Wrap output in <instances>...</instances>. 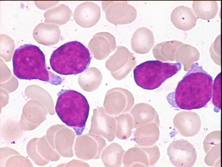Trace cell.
Wrapping results in <instances>:
<instances>
[{
    "label": "cell",
    "instance_id": "6da1fadb",
    "mask_svg": "<svg viewBox=\"0 0 222 167\" xmlns=\"http://www.w3.org/2000/svg\"><path fill=\"white\" fill-rule=\"evenodd\" d=\"M212 83L211 76L196 63L179 82L175 91L168 95L167 101L172 106L182 109L204 107L211 99Z\"/></svg>",
    "mask_w": 222,
    "mask_h": 167
},
{
    "label": "cell",
    "instance_id": "7a4b0ae2",
    "mask_svg": "<svg viewBox=\"0 0 222 167\" xmlns=\"http://www.w3.org/2000/svg\"><path fill=\"white\" fill-rule=\"evenodd\" d=\"M14 75L21 79H38L58 85L62 82L59 76L47 69L45 55L38 46L25 44L15 50L12 58Z\"/></svg>",
    "mask_w": 222,
    "mask_h": 167
},
{
    "label": "cell",
    "instance_id": "3957f363",
    "mask_svg": "<svg viewBox=\"0 0 222 167\" xmlns=\"http://www.w3.org/2000/svg\"><path fill=\"white\" fill-rule=\"evenodd\" d=\"M56 111L61 120L72 128L77 136L81 135L88 118L89 106L85 97L72 90L62 89L59 92Z\"/></svg>",
    "mask_w": 222,
    "mask_h": 167
},
{
    "label": "cell",
    "instance_id": "277c9868",
    "mask_svg": "<svg viewBox=\"0 0 222 167\" xmlns=\"http://www.w3.org/2000/svg\"><path fill=\"white\" fill-rule=\"evenodd\" d=\"M92 57L88 49L80 42L66 43L51 54L50 64L52 70L60 75H76L86 70Z\"/></svg>",
    "mask_w": 222,
    "mask_h": 167
},
{
    "label": "cell",
    "instance_id": "5b68a950",
    "mask_svg": "<svg viewBox=\"0 0 222 167\" xmlns=\"http://www.w3.org/2000/svg\"><path fill=\"white\" fill-rule=\"evenodd\" d=\"M181 67V63H178L162 62L158 60L147 61L134 68V80L136 84L142 88L154 90L177 73Z\"/></svg>",
    "mask_w": 222,
    "mask_h": 167
},
{
    "label": "cell",
    "instance_id": "8992f818",
    "mask_svg": "<svg viewBox=\"0 0 222 167\" xmlns=\"http://www.w3.org/2000/svg\"><path fill=\"white\" fill-rule=\"evenodd\" d=\"M106 145L105 139L100 136L89 133L79 135L75 140V154L82 160L99 159Z\"/></svg>",
    "mask_w": 222,
    "mask_h": 167
},
{
    "label": "cell",
    "instance_id": "52a82bcc",
    "mask_svg": "<svg viewBox=\"0 0 222 167\" xmlns=\"http://www.w3.org/2000/svg\"><path fill=\"white\" fill-rule=\"evenodd\" d=\"M135 57L123 46L117 47L116 52L106 61V66L116 80L124 79L136 66Z\"/></svg>",
    "mask_w": 222,
    "mask_h": 167
},
{
    "label": "cell",
    "instance_id": "ba28073f",
    "mask_svg": "<svg viewBox=\"0 0 222 167\" xmlns=\"http://www.w3.org/2000/svg\"><path fill=\"white\" fill-rule=\"evenodd\" d=\"M134 104V97L131 92L125 88H117L107 93L103 106L108 114L115 115L129 112Z\"/></svg>",
    "mask_w": 222,
    "mask_h": 167
},
{
    "label": "cell",
    "instance_id": "9c48e42d",
    "mask_svg": "<svg viewBox=\"0 0 222 167\" xmlns=\"http://www.w3.org/2000/svg\"><path fill=\"white\" fill-rule=\"evenodd\" d=\"M160 156L156 145L148 147L135 146L125 153L123 162L125 167H148L155 164Z\"/></svg>",
    "mask_w": 222,
    "mask_h": 167
},
{
    "label": "cell",
    "instance_id": "30bf717a",
    "mask_svg": "<svg viewBox=\"0 0 222 167\" xmlns=\"http://www.w3.org/2000/svg\"><path fill=\"white\" fill-rule=\"evenodd\" d=\"M167 153L171 162L177 167L193 166L197 159V153L193 146L183 139L171 143L167 148Z\"/></svg>",
    "mask_w": 222,
    "mask_h": 167
},
{
    "label": "cell",
    "instance_id": "8fae6325",
    "mask_svg": "<svg viewBox=\"0 0 222 167\" xmlns=\"http://www.w3.org/2000/svg\"><path fill=\"white\" fill-rule=\"evenodd\" d=\"M103 10L106 17L110 23L115 25L125 24L134 21L137 16L136 11L125 1H103Z\"/></svg>",
    "mask_w": 222,
    "mask_h": 167
},
{
    "label": "cell",
    "instance_id": "7c38bea8",
    "mask_svg": "<svg viewBox=\"0 0 222 167\" xmlns=\"http://www.w3.org/2000/svg\"><path fill=\"white\" fill-rule=\"evenodd\" d=\"M93 111L89 133L102 136L110 142L113 141L116 128L114 117L108 114L102 107H97Z\"/></svg>",
    "mask_w": 222,
    "mask_h": 167
},
{
    "label": "cell",
    "instance_id": "4fadbf2b",
    "mask_svg": "<svg viewBox=\"0 0 222 167\" xmlns=\"http://www.w3.org/2000/svg\"><path fill=\"white\" fill-rule=\"evenodd\" d=\"M88 47L95 58L104 59L116 47L115 38L108 32L97 33L90 41Z\"/></svg>",
    "mask_w": 222,
    "mask_h": 167
},
{
    "label": "cell",
    "instance_id": "5bb4252c",
    "mask_svg": "<svg viewBox=\"0 0 222 167\" xmlns=\"http://www.w3.org/2000/svg\"><path fill=\"white\" fill-rule=\"evenodd\" d=\"M173 123L180 134L186 137L193 136L198 133L201 123L197 113L187 111L178 113L173 119Z\"/></svg>",
    "mask_w": 222,
    "mask_h": 167
},
{
    "label": "cell",
    "instance_id": "9a60e30c",
    "mask_svg": "<svg viewBox=\"0 0 222 167\" xmlns=\"http://www.w3.org/2000/svg\"><path fill=\"white\" fill-rule=\"evenodd\" d=\"M101 16L100 7L91 2H86L78 5L75 9L73 17L76 22L84 28H89L95 25Z\"/></svg>",
    "mask_w": 222,
    "mask_h": 167
},
{
    "label": "cell",
    "instance_id": "2e32d148",
    "mask_svg": "<svg viewBox=\"0 0 222 167\" xmlns=\"http://www.w3.org/2000/svg\"><path fill=\"white\" fill-rule=\"evenodd\" d=\"M133 119L135 128L154 122L159 126L160 120L158 113L149 104L141 103L136 104L130 111Z\"/></svg>",
    "mask_w": 222,
    "mask_h": 167
},
{
    "label": "cell",
    "instance_id": "e0dca14e",
    "mask_svg": "<svg viewBox=\"0 0 222 167\" xmlns=\"http://www.w3.org/2000/svg\"><path fill=\"white\" fill-rule=\"evenodd\" d=\"M171 20L177 28L189 30L195 26L197 18L191 8L181 6L175 8L171 14Z\"/></svg>",
    "mask_w": 222,
    "mask_h": 167
},
{
    "label": "cell",
    "instance_id": "ac0fdd59",
    "mask_svg": "<svg viewBox=\"0 0 222 167\" xmlns=\"http://www.w3.org/2000/svg\"><path fill=\"white\" fill-rule=\"evenodd\" d=\"M131 43L132 50L135 52L141 54L147 53L154 45L153 34L146 27L139 28L134 33Z\"/></svg>",
    "mask_w": 222,
    "mask_h": 167
},
{
    "label": "cell",
    "instance_id": "d6986e66",
    "mask_svg": "<svg viewBox=\"0 0 222 167\" xmlns=\"http://www.w3.org/2000/svg\"><path fill=\"white\" fill-rule=\"evenodd\" d=\"M159 126L152 122L136 128L134 134V140L140 146H153L159 138Z\"/></svg>",
    "mask_w": 222,
    "mask_h": 167
},
{
    "label": "cell",
    "instance_id": "ffe728a7",
    "mask_svg": "<svg viewBox=\"0 0 222 167\" xmlns=\"http://www.w3.org/2000/svg\"><path fill=\"white\" fill-rule=\"evenodd\" d=\"M60 31L58 26L53 24L41 23L34 28L33 33L35 40L45 45H51L59 41Z\"/></svg>",
    "mask_w": 222,
    "mask_h": 167
},
{
    "label": "cell",
    "instance_id": "44dd1931",
    "mask_svg": "<svg viewBox=\"0 0 222 167\" xmlns=\"http://www.w3.org/2000/svg\"><path fill=\"white\" fill-rule=\"evenodd\" d=\"M125 152L120 144L113 142L103 150L101 158L105 167H120L122 165V159Z\"/></svg>",
    "mask_w": 222,
    "mask_h": 167
},
{
    "label": "cell",
    "instance_id": "7402d4cb",
    "mask_svg": "<svg viewBox=\"0 0 222 167\" xmlns=\"http://www.w3.org/2000/svg\"><path fill=\"white\" fill-rule=\"evenodd\" d=\"M183 44L181 41L173 40L164 41L156 45L152 50L154 57L162 61H173L178 48Z\"/></svg>",
    "mask_w": 222,
    "mask_h": 167
},
{
    "label": "cell",
    "instance_id": "603a6c76",
    "mask_svg": "<svg viewBox=\"0 0 222 167\" xmlns=\"http://www.w3.org/2000/svg\"><path fill=\"white\" fill-rule=\"evenodd\" d=\"M216 1H194L193 3V11L198 18L209 20L214 18L218 10Z\"/></svg>",
    "mask_w": 222,
    "mask_h": 167
},
{
    "label": "cell",
    "instance_id": "cb8c5ba5",
    "mask_svg": "<svg viewBox=\"0 0 222 167\" xmlns=\"http://www.w3.org/2000/svg\"><path fill=\"white\" fill-rule=\"evenodd\" d=\"M116 123L115 135L120 139H126L131 136L134 127L133 119L131 114L122 113L114 117Z\"/></svg>",
    "mask_w": 222,
    "mask_h": 167
},
{
    "label": "cell",
    "instance_id": "d4e9b609",
    "mask_svg": "<svg viewBox=\"0 0 222 167\" xmlns=\"http://www.w3.org/2000/svg\"><path fill=\"white\" fill-rule=\"evenodd\" d=\"M176 56V61L182 63L186 67L197 61L199 58V53L196 48L183 43L177 49Z\"/></svg>",
    "mask_w": 222,
    "mask_h": 167
},
{
    "label": "cell",
    "instance_id": "484cf974",
    "mask_svg": "<svg viewBox=\"0 0 222 167\" xmlns=\"http://www.w3.org/2000/svg\"><path fill=\"white\" fill-rule=\"evenodd\" d=\"M204 161L208 166H220L221 143L216 145L210 148L206 153Z\"/></svg>",
    "mask_w": 222,
    "mask_h": 167
},
{
    "label": "cell",
    "instance_id": "4316f807",
    "mask_svg": "<svg viewBox=\"0 0 222 167\" xmlns=\"http://www.w3.org/2000/svg\"><path fill=\"white\" fill-rule=\"evenodd\" d=\"M220 143L221 131H215L212 132L206 136L204 141V147L205 153L212 147Z\"/></svg>",
    "mask_w": 222,
    "mask_h": 167
},
{
    "label": "cell",
    "instance_id": "83f0119b",
    "mask_svg": "<svg viewBox=\"0 0 222 167\" xmlns=\"http://www.w3.org/2000/svg\"><path fill=\"white\" fill-rule=\"evenodd\" d=\"M212 102L214 105L219 109L221 107V73L215 79L213 86Z\"/></svg>",
    "mask_w": 222,
    "mask_h": 167
},
{
    "label": "cell",
    "instance_id": "f1b7e54d",
    "mask_svg": "<svg viewBox=\"0 0 222 167\" xmlns=\"http://www.w3.org/2000/svg\"><path fill=\"white\" fill-rule=\"evenodd\" d=\"M68 165L72 166H90L87 163L77 159L72 160L68 163Z\"/></svg>",
    "mask_w": 222,
    "mask_h": 167
}]
</instances>
